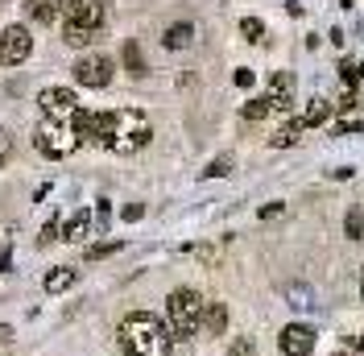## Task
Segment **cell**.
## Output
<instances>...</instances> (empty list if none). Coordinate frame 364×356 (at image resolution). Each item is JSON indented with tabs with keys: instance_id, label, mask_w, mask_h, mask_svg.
<instances>
[{
	"instance_id": "28",
	"label": "cell",
	"mask_w": 364,
	"mask_h": 356,
	"mask_svg": "<svg viewBox=\"0 0 364 356\" xmlns=\"http://www.w3.org/2000/svg\"><path fill=\"white\" fill-rule=\"evenodd\" d=\"M141 216H145V207H141V203H129V207H124V220H129V224L141 220Z\"/></svg>"
},
{
	"instance_id": "31",
	"label": "cell",
	"mask_w": 364,
	"mask_h": 356,
	"mask_svg": "<svg viewBox=\"0 0 364 356\" xmlns=\"http://www.w3.org/2000/svg\"><path fill=\"white\" fill-rule=\"evenodd\" d=\"M46 4H50V0H25V9H29V13H38V9H46Z\"/></svg>"
},
{
	"instance_id": "12",
	"label": "cell",
	"mask_w": 364,
	"mask_h": 356,
	"mask_svg": "<svg viewBox=\"0 0 364 356\" xmlns=\"http://www.w3.org/2000/svg\"><path fill=\"white\" fill-rule=\"evenodd\" d=\"M75 278H79V273H75L70 266L50 269V273H46V294H63V290H70L75 286Z\"/></svg>"
},
{
	"instance_id": "14",
	"label": "cell",
	"mask_w": 364,
	"mask_h": 356,
	"mask_svg": "<svg viewBox=\"0 0 364 356\" xmlns=\"http://www.w3.org/2000/svg\"><path fill=\"white\" fill-rule=\"evenodd\" d=\"M327 116H331V104H327V100H311V108L298 116V125H302V129H315V125H323Z\"/></svg>"
},
{
	"instance_id": "33",
	"label": "cell",
	"mask_w": 364,
	"mask_h": 356,
	"mask_svg": "<svg viewBox=\"0 0 364 356\" xmlns=\"http://www.w3.org/2000/svg\"><path fill=\"white\" fill-rule=\"evenodd\" d=\"M360 298H364V269H360Z\"/></svg>"
},
{
	"instance_id": "5",
	"label": "cell",
	"mask_w": 364,
	"mask_h": 356,
	"mask_svg": "<svg viewBox=\"0 0 364 356\" xmlns=\"http://www.w3.org/2000/svg\"><path fill=\"white\" fill-rule=\"evenodd\" d=\"M38 104H42L46 120H63V125H70L75 112H79V100H75L70 88H46L42 95H38Z\"/></svg>"
},
{
	"instance_id": "1",
	"label": "cell",
	"mask_w": 364,
	"mask_h": 356,
	"mask_svg": "<svg viewBox=\"0 0 364 356\" xmlns=\"http://www.w3.org/2000/svg\"><path fill=\"white\" fill-rule=\"evenodd\" d=\"M116 335H120V352L124 356H170V348H174L170 328L149 311L124 315V323H120Z\"/></svg>"
},
{
	"instance_id": "4",
	"label": "cell",
	"mask_w": 364,
	"mask_h": 356,
	"mask_svg": "<svg viewBox=\"0 0 364 356\" xmlns=\"http://www.w3.org/2000/svg\"><path fill=\"white\" fill-rule=\"evenodd\" d=\"M33 145H38V154L46 157H70L83 141H79V133H75V125H63V120H42L38 129H33Z\"/></svg>"
},
{
	"instance_id": "11",
	"label": "cell",
	"mask_w": 364,
	"mask_h": 356,
	"mask_svg": "<svg viewBox=\"0 0 364 356\" xmlns=\"http://www.w3.org/2000/svg\"><path fill=\"white\" fill-rule=\"evenodd\" d=\"M91 207H83V211H75V216H70L67 220V228H63V241H83V236H87L91 232Z\"/></svg>"
},
{
	"instance_id": "10",
	"label": "cell",
	"mask_w": 364,
	"mask_h": 356,
	"mask_svg": "<svg viewBox=\"0 0 364 356\" xmlns=\"http://www.w3.org/2000/svg\"><path fill=\"white\" fill-rule=\"evenodd\" d=\"M228 332V307L224 303H203V335H224Z\"/></svg>"
},
{
	"instance_id": "15",
	"label": "cell",
	"mask_w": 364,
	"mask_h": 356,
	"mask_svg": "<svg viewBox=\"0 0 364 356\" xmlns=\"http://www.w3.org/2000/svg\"><path fill=\"white\" fill-rule=\"evenodd\" d=\"M343 232H348V241H364V207H348Z\"/></svg>"
},
{
	"instance_id": "25",
	"label": "cell",
	"mask_w": 364,
	"mask_h": 356,
	"mask_svg": "<svg viewBox=\"0 0 364 356\" xmlns=\"http://www.w3.org/2000/svg\"><path fill=\"white\" fill-rule=\"evenodd\" d=\"M228 356H257V348H252V340H232V348H228Z\"/></svg>"
},
{
	"instance_id": "3",
	"label": "cell",
	"mask_w": 364,
	"mask_h": 356,
	"mask_svg": "<svg viewBox=\"0 0 364 356\" xmlns=\"http://www.w3.org/2000/svg\"><path fill=\"white\" fill-rule=\"evenodd\" d=\"M166 328L174 340H191V335L203 332V298L195 290H174L170 303H166Z\"/></svg>"
},
{
	"instance_id": "22",
	"label": "cell",
	"mask_w": 364,
	"mask_h": 356,
	"mask_svg": "<svg viewBox=\"0 0 364 356\" xmlns=\"http://www.w3.org/2000/svg\"><path fill=\"white\" fill-rule=\"evenodd\" d=\"M120 253V241H108V245H91L87 248V261H104V257H112Z\"/></svg>"
},
{
	"instance_id": "26",
	"label": "cell",
	"mask_w": 364,
	"mask_h": 356,
	"mask_svg": "<svg viewBox=\"0 0 364 356\" xmlns=\"http://www.w3.org/2000/svg\"><path fill=\"white\" fill-rule=\"evenodd\" d=\"M343 133H364V120H340L336 125V137H343Z\"/></svg>"
},
{
	"instance_id": "16",
	"label": "cell",
	"mask_w": 364,
	"mask_h": 356,
	"mask_svg": "<svg viewBox=\"0 0 364 356\" xmlns=\"http://www.w3.org/2000/svg\"><path fill=\"white\" fill-rule=\"evenodd\" d=\"M302 133H306V129H302L298 120H290L286 129H277V133H273V145H277V150H286V145H294V141H298Z\"/></svg>"
},
{
	"instance_id": "17",
	"label": "cell",
	"mask_w": 364,
	"mask_h": 356,
	"mask_svg": "<svg viewBox=\"0 0 364 356\" xmlns=\"http://www.w3.org/2000/svg\"><path fill=\"white\" fill-rule=\"evenodd\" d=\"M269 100H265V95H257V100H249V104H245V108H240V116H245V120H265V116H269Z\"/></svg>"
},
{
	"instance_id": "9",
	"label": "cell",
	"mask_w": 364,
	"mask_h": 356,
	"mask_svg": "<svg viewBox=\"0 0 364 356\" xmlns=\"http://www.w3.org/2000/svg\"><path fill=\"white\" fill-rule=\"evenodd\" d=\"M265 100H269L273 112L290 108V104H294V75H290V70H277L269 79V88H265Z\"/></svg>"
},
{
	"instance_id": "18",
	"label": "cell",
	"mask_w": 364,
	"mask_h": 356,
	"mask_svg": "<svg viewBox=\"0 0 364 356\" xmlns=\"http://www.w3.org/2000/svg\"><path fill=\"white\" fill-rule=\"evenodd\" d=\"M124 67L133 75H145V58H141V46L136 42H124Z\"/></svg>"
},
{
	"instance_id": "13",
	"label": "cell",
	"mask_w": 364,
	"mask_h": 356,
	"mask_svg": "<svg viewBox=\"0 0 364 356\" xmlns=\"http://www.w3.org/2000/svg\"><path fill=\"white\" fill-rule=\"evenodd\" d=\"M191 38H195V25L178 21V25H170V29H166V38H161V42H166V50H186Z\"/></svg>"
},
{
	"instance_id": "21",
	"label": "cell",
	"mask_w": 364,
	"mask_h": 356,
	"mask_svg": "<svg viewBox=\"0 0 364 356\" xmlns=\"http://www.w3.org/2000/svg\"><path fill=\"white\" fill-rule=\"evenodd\" d=\"M13 150H17V145H13V133H9V129H0V170L13 162Z\"/></svg>"
},
{
	"instance_id": "6",
	"label": "cell",
	"mask_w": 364,
	"mask_h": 356,
	"mask_svg": "<svg viewBox=\"0 0 364 356\" xmlns=\"http://www.w3.org/2000/svg\"><path fill=\"white\" fill-rule=\"evenodd\" d=\"M70 75H75V83H79V88H95V91H100V88H108V83H112V63H108L104 54H83V58L75 63Z\"/></svg>"
},
{
	"instance_id": "8",
	"label": "cell",
	"mask_w": 364,
	"mask_h": 356,
	"mask_svg": "<svg viewBox=\"0 0 364 356\" xmlns=\"http://www.w3.org/2000/svg\"><path fill=\"white\" fill-rule=\"evenodd\" d=\"M29 50H33V38H29V29H25V25H9V29L0 33V63L17 67V63L29 58Z\"/></svg>"
},
{
	"instance_id": "19",
	"label": "cell",
	"mask_w": 364,
	"mask_h": 356,
	"mask_svg": "<svg viewBox=\"0 0 364 356\" xmlns=\"http://www.w3.org/2000/svg\"><path fill=\"white\" fill-rule=\"evenodd\" d=\"M240 33H245L249 42H265V25L257 21V17H245V21H240Z\"/></svg>"
},
{
	"instance_id": "2",
	"label": "cell",
	"mask_w": 364,
	"mask_h": 356,
	"mask_svg": "<svg viewBox=\"0 0 364 356\" xmlns=\"http://www.w3.org/2000/svg\"><path fill=\"white\" fill-rule=\"evenodd\" d=\"M104 21H108V4L104 0H67V9H63V42L83 50V46L95 42Z\"/></svg>"
},
{
	"instance_id": "30",
	"label": "cell",
	"mask_w": 364,
	"mask_h": 356,
	"mask_svg": "<svg viewBox=\"0 0 364 356\" xmlns=\"http://www.w3.org/2000/svg\"><path fill=\"white\" fill-rule=\"evenodd\" d=\"M236 88H252V70H245V67L236 70Z\"/></svg>"
},
{
	"instance_id": "23",
	"label": "cell",
	"mask_w": 364,
	"mask_h": 356,
	"mask_svg": "<svg viewBox=\"0 0 364 356\" xmlns=\"http://www.w3.org/2000/svg\"><path fill=\"white\" fill-rule=\"evenodd\" d=\"M290 307H298V311L306 307V311H311V307H315V303H311V290L306 286H290Z\"/></svg>"
},
{
	"instance_id": "24",
	"label": "cell",
	"mask_w": 364,
	"mask_h": 356,
	"mask_svg": "<svg viewBox=\"0 0 364 356\" xmlns=\"http://www.w3.org/2000/svg\"><path fill=\"white\" fill-rule=\"evenodd\" d=\"M228 170H232V157H215V162H211V166H207L203 174H207V178H224Z\"/></svg>"
},
{
	"instance_id": "20",
	"label": "cell",
	"mask_w": 364,
	"mask_h": 356,
	"mask_svg": "<svg viewBox=\"0 0 364 356\" xmlns=\"http://www.w3.org/2000/svg\"><path fill=\"white\" fill-rule=\"evenodd\" d=\"M63 9H67L63 0H50L46 9H38V13H33V17H38V21H42V25H54V21H58V13H63Z\"/></svg>"
},
{
	"instance_id": "32",
	"label": "cell",
	"mask_w": 364,
	"mask_h": 356,
	"mask_svg": "<svg viewBox=\"0 0 364 356\" xmlns=\"http://www.w3.org/2000/svg\"><path fill=\"white\" fill-rule=\"evenodd\" d=\"M9 340H13V328H9V323H0V344H9Z\"/></svg>"
},
{
	"instance_id": "29",
	"label": "cell",
	"mask_w": 364,
	"mask_h": 356,
	"mask_svg": "<svg viewBox=\"0 0 364 356\" xmlns=\"http://www.w3.org/2000/svg\"><path fill=\"white\" fill-rule=\"evenodd\" d=\"M257 216H261V220H269V216H282V203H265Z\"/></svg>"
},
{
	"instance_id": "7",
	"label": "cell",
	"mask_w": 364,
	"mask_h": 356,
	"mask_svg": "<svg viewBox=\"0 0 364 356\" xmlns=\"http://www.w3.org/2000/svg\"><path fill=\"white\" fill-rule=\"evenodd\" d=\"M315 340H318V332L311 323H286L282 335H277V348H282V356H311L315 352Z\"/></svg>"
},
{
	"instance_id": "34",
	"label": "cell",
	"mask_w": 364,
	"mask_h": 356,
	"mask_svg": "<svg viewBox=\"0 0 364 356\" xmlns=\"http://www.w3.org/2000/svg\"><path fill=\"white\" fill-rule=\"evenodd\" d=\"M331 356H352V352H331Z\"/></svg>"
},
{
	"instance_id": "27",
	"label": "cell",
	"mask_w": 364,
	"mask_h": 356,
	"mask_svg": "<svg viewBox=\"0 0 364 356\" xmlns=\"http://www.w3.org/2000/svg\"><path fill=\"white\" fill-rule=\"evenodd\" d=\"M58 232H63V228H58V220H50L42 228V245H50V241H58Z\"/></svg>"
}]
</instances>
